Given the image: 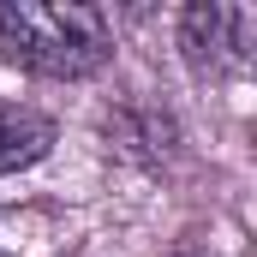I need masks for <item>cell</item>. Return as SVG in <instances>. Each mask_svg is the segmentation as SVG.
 I'll return each mask as SVG.
<instances>
[{
	"label": "cell",
	"instance_id": "cell-1",
	"mask_svg": "<svg viewBox=\"0 0 257 257\" xmlns=\"http://www.w3.org/2000/svg\"><path fill=\"white\" fill-rule=\"evenodd\" d=\"M0 60L36 78H90L114 60V30L96 6H42V0H0Z\"/></svg>",
	"mask_w": 257,
	"mask_h": 257
},
{
	"label": "cell",
	"instance_id": "cell-2",
	"mask_svg": "<svg viewBox=\"0 0 257 257\" xmlns=\"http://www.w3.org/2000/svg\"><path fill=\"white\" fill-rule=\"evenodd\" d=\"M251 6H227V0H197L180 12V48L197 72H239L251 60Z\"/></svg>",
	"mask_w": 257,
	"mask_h": 257
},
{
	"label": "cell",
	"instance_id": "cell-3",
	"mask_svg": "<svg viewBox=\"0 0 257 257\" xmlns=\"http://www.w3.org/2000/svg\"><path fill=\"white\" fill-rule=\"evenodd\" d=\"M54 150V120L36 108H0V180L36 168Z\"/></svg>",
	"mask_w": 257,
	"mask_h": 257
},
{
	"label": "cell",
	"instance_id": "cell-4",
	"mask_svg": "<svg viewBox=\"0 0 257 257\" xmlns=\"http://www.w3.org/2000/svg\"><path fill=\"white\" fill-rule=\"evenodd\" d=\"M180 257H192V251H180Z\"/></svg>",
	"mask_w": 257,
	"mask_h": 257
}]
</instances>
